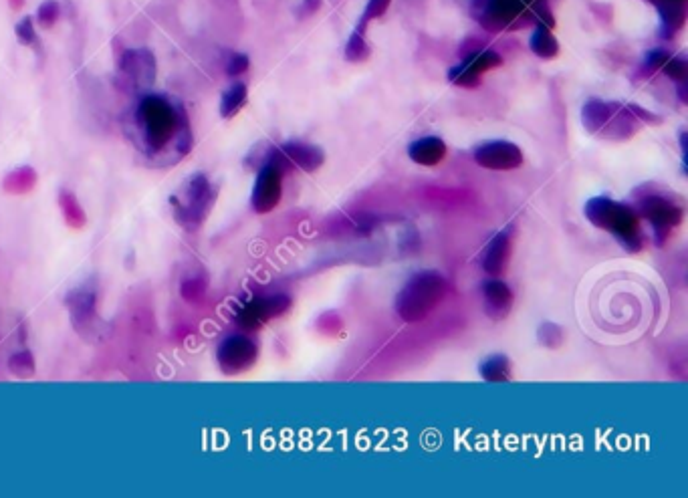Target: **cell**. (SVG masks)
Wrapping results in <instances>:
<instances>
[{
    "label": "cell",
    "mask_w": 688,
    "mask_h": 498,
    "mask_svg": "<svg viewBox=\"0 0 688 498\" xmlns=\"http://www.w3.org/2000/svg\"><path fill=\"white\" fill-rule=\"evenodd\" d=\"M136 128L150 152H162L174 140L178 142L180 154H186L192 146L190 128L182 107L162 95H146L138 103Z\"/></svg>",
    "instance_id": "6da1fadb"
},
{
    "label": "cell",
    "mask_w": 688,
    "mask_h": 498,
    "mask_svg": "<svg viewBox=\"0 0 688 498\" xmlns=\"http://www.w3.org/2000/svg\"><path fill=\"white\" fill-rule=\"evenodd\" d=\"M586 218L602 228L614 234V238L626 248L630 253H638L644 246V236L640 230V216L636 208L630 204L612 200L608 196H596L588 200L586 208Z\"/></svg>",
    "instance_id": "7a4b0ae2"
},
{
    "label": "cell",
    "mask_w": 688,
    "mask_h": 498,
    "mask_svg": "<svg viewBox=\"0 0 688 498\" xmlns=\"http://www.w3.org/2000/svg\"><path fill=\"white\" fill-rule=\"evenodd\" d=\"M448 281L436 271L414 275L396 297V313L406 323L424 321L444 299Z\"/></svg>",
    "instance_id": "3957f363"
},
{
    "label": "cell",
    "mask_w": 688,
    "mask_h": 498,
    "mask_svg": "<svg viewBox=\"0 0 688 498\" xmlns=\"http://www.w3.org/2000/svg\"><path fill=\"white\" fill-rule=\"evenodd\" d=\"M582 123L590 134L610 140H628L638 130V117L634 111L620 103H606L590 99L582 109Z\"/></svg>",
    "instance_id": "277c9868"
},
{
    "label": "cell",
    "mask_w": 688,
    "mask_h": 498,
    "mask_svg": "<svg viewBox=\"0 0 688 498\" xmlns=\"http://www.w3.org/2000/svg\"><path fill=\"white\" fill-rule=\"evenodd\" d=\"M212 202H214V190L204 174L190 176L180 190V198L172 196L176 218L180 224L188 228H194L204 222V218L208 216L212 208Z\"/></svg>",
    "instance_id": "5b68a950"
},
{
    "label": "cell",
    "mask_w": 688,
    "mask_h": 498,
    "mask_svg": "<svg viewBox=\"0 0 688 498\" xmlns=\"http://www.w3.org/2000/svg\"><path fill=\"white\" fill-rule=\"evenodd\" d=\"M533 15L537 17V23H545L543 0H485L481 11V23L489 31H503L515 27L519 21H525Z\"/></svg>",
    "instance_id": "8992f818"
},
{
    "label": "cell",
    "mask_w": 688,
    "mask_h": 498,
    "mask_svg": "<svg viewBox=\"0 0 688 498\" xmlns=\"http://www.w3.org/2000/svg\"><path fill=\"white\" fill-rule=\"evenodd\" d=\"M636 212L640 218L650 222V226L654 230V242L658 246H662L666 242L672 228L680 226V222L684 218V210L678 204H674L672 200L658 196V194L642 198Z\"/></svg>",
    "instance_id": "52a82bcc"
},
{
    "label": "cell",
    "mask_w": 688,
    "mask_h": 498,
    "mask_svg": "<svg viewBox=\"0 0 688 498\" xmlns=\"http://www.w3.org/2000/svg\"><path fill=\"white\" fill-rule=\"evenodd\" d=\"M259 357L257 343L247 335H231L226 337L216 351V361L226 376H239L243 371H249Z\"/></svg>",
    "instance_id": "ba28073f"
},
{
    "label": "cell",
    "mask_w": 688,
    "mask_h": 498,
    "mask_svg": "<svg viewBox=\"0 0 688 498\" xmlns=\"http://www.w3.org/2000/svg\"><path fill=\"white\" fill-rule=\"evenodd\" d=\"M265 162H273L275 166L281 168L283 174L289 170H301V172L311 174L323 166L325 154L321 148L305 144V142H287L279 148H273Z\"/></svg>",
    "instance_id": "9c48e42d"
},
{
    "label": "cell",
    "mask_w": 688,
    "mask_h": 498,
    "mask_svg": "<svg viewBox=\"0 0 688 498\" xmlns=\"http://www.w3.org/2000/svg\"><path fill=\"white\" fill-rule=\"evenodd\" d=\"M291 307V299L287 295H271V297H257L245 303L237 311V323L247 331H257L271 319L281 317Z\"/></svg>",
    "instance_id": "30bf717a"
},
{
    "label": "cell",
    "mask_w": 688,
    "mask_h": 498,
    "mask_svg": "<svg viewBox=\"0 0 688 498\" xmlns=\"http://www.w3.org/2000/svg\"><path fill=\"white\" fill-rule=\"evenodd\" d=\"M283 196V172L279 166L273 162H263L259 168L253 194H251V204L253 210L259 214H267L277 208Z\"/></svg>",
    "instance_id": "8fae6325"
},
{
    "label": "cell",
    "mask_w": 688,
    "mask_h": 498,
    "mask_svg": "<svg viewBox=\"0 0 688 498\" xmlns=\"http://www.w3.org/2000/svg\"><path fill=\"white\" fill-rule=\"evenodd\" d=\"M503 63L501 55L493 49H479L473 51L469 57L463 59V63H458L448 71L450 83L458 87H477L481 83V75L499 67Z\"/></svg>",
    "instance_id": "7c38bea8"
},
{
    "label": "cell",
    "mask_w": 688,
    "mask_h": 498,
    "mask_svg": "<svg viewBox=\"0 0 688 498\" xmlns=\"http://www.w3.org/2000/svg\"><path fill=\"white\" fill-rule=\"evenodd\" d=\"M65 305L69 309L71 321L75 325V329L81 335H89V333H97L99 331V317H97V295L93 287H77L73 289L67 299Z\"/></svg>",
    "instance_id": "4fadbf2b"
},
{
    "label": "cell",
    "mask_w": 688,
    "mask_h": 498,
    "mask_svg": "<svg viewBox=\"0 0 688 498\" xmlns=\"http://www.w3.org/2000/svg\"><path fill=\"white\" fill-rule=\"evenodd\" d=\"M475 162L481 168L495 170V172H509L523 164V152L519 146L503 140L487 142L475 150Z\"/></svg>",
    "instance_id": "5bb4252c"
},
{
    "label": "cell",
    "mask_w": 688,
    "mask_h": 498,
    "mask_svg": "<svg viewBox=\"0 0 688 498\" xmlns=\"http://www.w3.org/2000/svg\"><path fill=\"white\" fill-rule=\"evenodd\" d=\"M120 67L136 87H150L156 79V59L150 51H128Z\"/></svg>",
    "instance_id": "9a60e30c"
},
{
    "label": "cell",
    "mask_w": 688,
    "mask_h": 498,
    "mask_svg": "<svg viewBox=\"0 0 688 498\" xmlns=\"http://www.w3.org/2000/svg\"><path fill=\"white\" fill-rule=\"evenodd\" d=\"M511 228H505L501 232H497L491 242L485 248V255H483V269L485 273H489L491 277H499L505 273L509 257H511Z\"/></svg>",
    "instance_id": "2e32d148"
},
{
    "label": "cell",
    "mask_w": 688,
    "mask_h": 498,
    "mask_svg": "<svg viewBox=\"0 0 688 498\" xmlns=\"http://www.w3.org/2000/svg\"><path fill=\"white\" fill-rule=\"evenodd\" d=\"M483 299L485 311L491 319H505L513 307V291L505 281L493 277L491 281L483 283Z\"/></svg>",
    "instance_id": "e0dca14e"
},
{
    "label": "cell",
    "mask_w": 688,
    "mask_h": 498,
    "mask_svg": "<svg viewBox=\"0 0 688 498\" xmlns=\"http://www.w3.org/2000/svg\"><path fill=\"white\" fill-rule=\"evenodd\" d=\"M408 156L420 166H438L446 158V144L436 136H426L410 144Z\"/></svg>",
    "instance_id": "ac0fdd59"
},
{
    "label": "cell",
    "mask_w": 688,
    "mask_h": 498,
    "mask_svg": "<svg viewBox=\"0 0 688 498\" xmlns=\"http://www.w3.org/2000/svg\"><path fill=\"white\" fill-rule=\"evenodd\" d=\"M650 3H654L660 11L664 37H672L684 25V19H686L684 3L686 0H650Z\"/></svg>",
    "instance_id": "d6986e66"
},
{
    "label": "cell",
    "mask_w": 688,
    "mask_h": 498,
    "mask_svg": "<svg viewBox=\"0 0 688 498\" xmlns=\"http://www.w3.org/2000/svg\"><path fill=\"white\" fill-rule=\"evenodd\" d=\"M553 27L545 25V23H537L535 31L531 33V39H529V47L531 51L541 57V59H553L559 55V43L557 39L553 37L551 33Z\"/></svg>",
    "instance_id": "ffe728a7"
},
{
    "label": "cell",
    "mask_w": 688,
    "mask_h": 498,
    "mask_svg": "<svg viewBox=\"0 0 688 498\" xmlns=\"http://www.w3.org/2000/svg\"><path fill=\"white\" fill-rule=\"evenodd\" d=\"M479 371L485 382L505 384L511 380V361L505 355H491L481 363Z\"/></svg>",
    "instance_id": "44dd1931"
},
{
    "label": "cell",
    "mask_w": 688,
    "mask_h": 498,
    "mask_svg": "<svg viewBox=\"0 0 688 498\" xmlns=\"http://www.w3.org/2000/svg\"><path fill=\"white\" fill-rule=\"evenodd\" d=\"M247 85L245 83H235L228 87L224 93H222V99H220V115L224 119H231L235 117L247 103Z\"/></svg>",
    "instance_id": "7402d4cb"
},
{
    "label": "cell",
    "mask_w": 688,
    "mask_h": 498,
    "mask_svg": "<svg viewBox=\"0 0 688 498\" xmlns=\"http://www.w3.org/2000/svg\"><path fill=\"white\" fill-rule=\"evenodd\" d=\"M370 57V47L366 43V31L356 27L346 43V59L352 63H362Z\"/></svg>",
    "instance_id": "603a6c76"
},
{
    "label": "cell",
    "mask_w": 688,
    "mask_h": 498,
    "mask_svg": "<svg viewBox=\"0 0 688 498\" xmlns=\"http://www.w3.org/2000/svg\"><path fill=\"white\" fill-rule=\"evenodd\" d=\"M392 5V0H368V5H366V11L358 23L360 29H368V25L374 21V19H380L382 15H386V11L390 9Z\"/></svg>",
    "instance_id": "cb8c5ba5"
},
{
    "label": "cell",
    "mask_w": 688,
    "mask_h": 498,
    "mask_svg": "<svg viewBox=\"0 0 688 498\" xmlns=\"http://www.w3.org/2000/svg\"><path fill=\"white\" fill-rule=\"evenodd\" d=\"M9 365H11V371L19 378H31L35 373V361H33V355L29 351L13 355Z\"/></svg>",
    "instance_id": "d4e9b609"
},
{
    "label": "cell",
    "mask_w": 688,
    "mask_h": 498,
    "mask_svg": "<svg viewBox=\"0 0 688 498\" xmlns=\"http://www.w3.org/2000/svg\"><path fill=\"white\" fill-rule=\"evenodd\" d=\"M561 337H563L561 327L555 325V323H543V325L539 327V331H537L539 343H541L543 347H547V349H555V347L561 343Z\"/></svg>",
    "instance_id": "484cf974"
},
{
    "label": "cell",
    "mask_w": 688,
    "mask_h": 498,
    "mask_svg": "<svg viewBox=\"0 0 688 498\" xmlns=\"http://www.w3.org/2000/svg\"><path fill=\"white\" fill-rule=\"evenodd\" d=\"M662 71L674 79V81H684L686 75H688V67H686V61L680 59V57H668V61L662 65Z\"/></svg>",
    "instance_id": "4316f807"
},
{
    "label": "cell",
    "mask_w": 688,
    "mask_h": 498,
    "mask_svg": "<svg viewBox=\"0 0 688 498\" xmlns=\"http://www.w3.org/2000/svg\"><path fill=\"white\" fill-rule=\"evenodd\" d=\"M247 69H249V57L243 53L231 55V59H228V63H226V73L233 75V77L245 73Z\"/></svg>",
    "instance_id": "83f0119b"
},
{
    "label": "cell",
    "mask_w": 688,
    "mask_h": 498,
    "mask_svg": "<svg viewBox=\"0 0 688 498\" xmlns=\"http://www.w3.org/2000/svg\"><path fill=\"white\" fill-rule=\"evenodd\" d=\"M57 17H59V7H57V3H45V5L39 9V13H37V19H39V23H41L43 27H51V25L57 21Z\"/></svg>",
    "instance_id": "f1b7e54d"
},
{
    "label": "cell",
    "mask_w": 688,
    "mask_h": 498,
    "mask_svg": "<svg viewBox=\"0 0 688 498\" xmlns=\"http://www.w3.org/2000/svg\"><path fill=\"white\" fill-rule=\"evenodd\" d=\"M17 37L23 45H33L35 43V29H33V19L25 17L19 25H17Z\"/></svg>",
    "instance_id": "f546056e"
},
{
    "label": "cell",
    "mask_w": 688,
    "mask_h": 498,
    "mask_svg": "<svg viewBox=\"0 0 688 498\" xmlns=\"http://www.w3.org/2000/svg\"><path fill=\"white\" fill-rule=\"evenodd\" d=\"M668 53L666 51H662V49H656V51H650L648 53V57H646V67L650 69V71H654V69H662V65L668 61Z\"/></svg>",
    "instance_id": "4dcf8cb0"
},
{
    "label": "cell",
    "mask_w": 688,
    "mask_h": 498,
    "mask_svg": "<svg viewBox=\"0 0 688 498\" xmlns=\"http://www.w3.org/2000/svg\"><path fill=\"white\" fill-rule=\"evenodd\" d=\"M319 5H321V0H305V7H303V13H305V15H309V13L317 11V9H319Z\"/></svg>",
    "instance_id": "1f68e13d"
}]
</instances>
